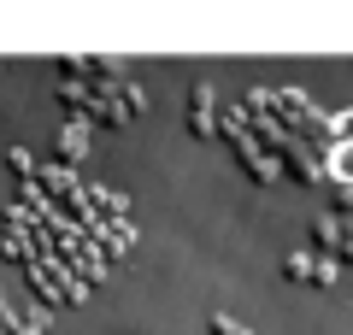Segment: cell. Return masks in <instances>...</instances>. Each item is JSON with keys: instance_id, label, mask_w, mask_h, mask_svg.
<instances>
[{"instance_id": "cell-1", "label": "cell", "mask_w": 353, "mask_h": 335, "mask_svg": "<svg viewBox=\"0 0 353 335\" xmlns=\"http://www.w3.org/2000/svg\"><path fill=\"white\" fill-rule=\"evenodd\" d=\"M212 335H241V329H236L230 318H212Z\"/></svg>"}]
</instances>
